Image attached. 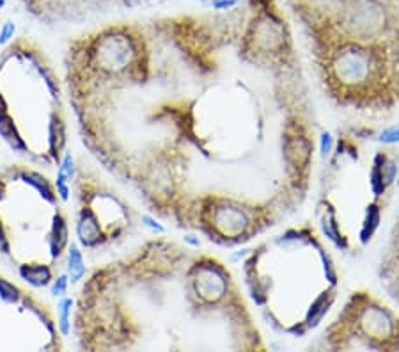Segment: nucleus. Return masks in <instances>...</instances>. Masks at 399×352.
Listing matches in <instances>:
<instances>
[{
	"label": "nucleus",
	"instance_id": "17",
	"mask_svg": "<svg viewBox=\"0 0 399 352\" xmlns=\"http://www.w3.org/2000/svg\"><path fill=\"white\" fill-rule=\"evenodd\" d=\"M6 6H8V0H0V11L6 9Z\"/></svg>",
	"mask_w": 399,
	"mask_h": 352
},
{
	"label": "nucleus",
	"instance_id": "16",
	"mask_svg": "<svg viewBox=\"0 0 399 352\" xmlns=\"http://www.w3.org/2000/svg\"><path fill=\"white\" fill-rule=\"evenodd\" d=\"M240 4V0H212V8L215 11H227V9H234Z\"/></svg>",
	"mask_w": 399,
	"mask_h": 352
},
{
	"label": "nucleus",
	"instance_id": "2",
	"mask_svg": "<svg viewBox=\"0 0 399 352\" xmlns=\"http://www.w3.org/2000/svg\"><path fill=\"white\" fill-rule=\"evenodd\" d=\"M323 34V32H321ZM321 79L339 104L389 109L399 101V41L316 38Z\"/></svg>",
	"mask_w": 399,
	"mask_h": 352
},
{
	"label": "nucleus",
	"instance_id": "5",
	"mask_svg": "<svg viewBox=\"0 0 399 352\" xmlns=\"http://www.w3.org/2000/svg\"><path fill=\"white\" fill-rule=\"evenodd\" d=\"M17 274L32 289H48L55 277V265L48 262H21L17 265Z\"/></svg>",
	"mask_w": 399,
	"mask_h": 352
},
{
	"label": "nucleus",
	"instance_id": "15",
	"mask_svg": "<svg viewBox=\"0 0 399 352\" xmlns=\"http://www.w3.org/2000/svg\"><path fill=\"white\" fill-rule=\"evenodd\" d=\"M320 144H321V155L327 159V157L332 153V148H334V137L330 135V132H323V134H321Z\"/></svg>",
	"mask_w": 399,
	"mask_h": 352
},
{
	"label": "nucleus",
	"instance_id": "3",
	"mask_svg": "<svg viewBox=\"0 0 399 352\" xmlns=\"http://www.w3.org/2000/svg\"><path fill=\"white\" fill-rule=\"evenodd\" d=\"M329 335L334 347L339 349L399 351V315L378 299L357 293Z\"/></svg>",
	"mask_w": 399,
	"mask_h": 352
},
{
	"label": "nucleus",
	"instance_id": "13",
	"mask_svg": "<svg viewBox=\"0 0 399 352\" xmlns=\"http://www.w3.org/2000/svg\"><path fill=\"white\" fill-rule=\"evenodd\" d=\"M378 141L383 144H399V123L398 125L387 126L385 130L380 132Z\"/></svg>",
	"mask_w": 399,
	"mask_h": 352
},
{
	"label": "nucleus",
	"instance_id": "9",
	"mask_svg": "<svg viewBox=\"0 0 399 352\" xmlns=\"http://www.w3.org/2000/svg\"><path fill=\"white\" fill-rule=\"evenodd\" d=\"M73 306H75V299L70 295H63L57 301V329L61 338H70L71 329H73V322H71V313H73Z\"/></svg>",
	"mask_w": 399,
	"mask_h": 352
},
{
	"label": "nucleus",
	"instance_id": "11",
	"mask_svg": "<svg viewBox=\"0 0 399 352\" xmlns=\"http://www.w3.org/2000/svg\"><path fill=\"white\" fill-rule=\"evenodd\" d=\"M48 289H50V295L55 299L66 295L68 289H70V276H68V273L55 274V277L52 280V283Z\"/></svg>",
	"mask_w": 399,
	"mask_h": 352
},
{
	"label": "nucleus",
	"instance_id": "10",
	"mask_svg": "<svg viewBox=\"0 0 399 352\" xmlns=\"http://www.w3.org/2000/svg\"><path fill=\"white\" fill-rule=\"evenodd\" d=\"M54 187H55V193H57L59 199H61V203H63V205H68V203L71 202V182L68 180V176L64 175V173L59 168H57V175H55Z\"/></svg>",
	"mask_w": 399,
	"mask_h": 352
},
{
	"label": "nucleus",
	"instance_id": "8",
	"mask_svg": "<svg viewBox=\"0 0 399 352\" xmlns=\"http://www.w3.org/2000/svg\"><path fill=\"white\" fill-rule=\"evenodd\" d=\"M66 253V273L68 276H70V283L71 285H79L80 281L85 277V274H88V265H85V258H83V249L80 248L79 242H70Z\"/></svg>",
	"mask_w": 399,
	"mask_h": 352
},
{
	"label": "nucleus",
	"instance_id": "6",
	"mask_svg": "<svg viewBox=\"0 0 399 352\" xmlns=\"http://www.w3.org/2000/svg\"><path fill=\"white\" fill-rule=\"evenodd\" d=\"M382 277L392 297L399 302V224L396 226V235L389 249L385 262L382 264Z\"/></svg>",
	"mask_w": 399,
	"mask_h": 352
},
{
	"label": "nucleus",
	"instance_id": "12",
	"mask_svg": "<svg viewBox=\"0 0 399 352\" xmlns=\"http://www.w3.org/2000/svg\"><path fill=\"white\" fill-rule=\"evenodd\" d=\"M17 30L18 26L17 21L13 20H6L4 23L0 26V48H8V46L14 41Z\"/></svg>",
	"mask_w": 399,
	"mask_h": 352
},
{
	"label": "nucleus",
	"instance_id": "4",
	"mask_svg": "<svg viewBox=\"0 0 399 352\" xmlns=\"http://www.w3.org/2000/svg\"><path fill=\"white\" fill-rule=\"evenodd\" d=\"M79 210L75 219L76 242L83 249H100L119 239L132 224V215L116 193L94 182L85 169L76 171Z\"/></svg>",
	"mask_w": 399,
	"mask_h": 352
},
{
	"label": "nucleus",
	"instance_id": "14",
	"mask_svg": "<svg viewBox=\"0 0 399 352\" xmlns=\"http://www.w3.org/2000/svg\"><path fill=\"white\" fill-rule=\"evenodd\" d=\"M141 222H142V226H146L147 230H151L153 233H156V235H162V233H165V226H163L162 222H158L156 219L153 217L151 214H142L141 215Z\"/></svg>",
	"mask_w": 399,
	"mask_h": 352
},
{
	"label": "nucleus",
	"instance_id": "1",
	"mask_svg": "<svg viewBox=\"0 0 399 352\" xmlns=\"http://www.w3.org/2000/svg\"><path fill=\"white\" fill-rule=\"evenodd\" d=\"M0 137L14 153L45 166H59L68 143L57 73L25 39L0 57Z\"/></svg>",
	"mask_w": 399,
	"mask_h": 352
},
{
	"label": "nucleus",
	"instance_id": "7",
	"mask_svg": "<svg viewBox=\"0 0 399 352\" xmlns=\"http://www.w3.org/2000/svg\"><path fill=\"white\" fill-rule=\"evenodd\" d=\"M382 222V205L378 202H373L364 210V217L360 222V230H358V240L362 246H367L369 240L373 239V235L380 228Z\"/></svg>",
	"mask_w": 399,
	"mask_h": 352
}]
</instances>
